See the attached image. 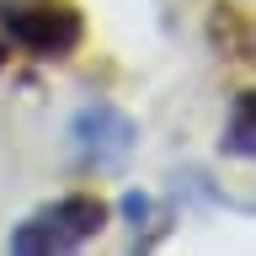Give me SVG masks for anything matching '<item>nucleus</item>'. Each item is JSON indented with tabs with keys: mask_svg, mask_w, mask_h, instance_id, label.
Here are the masks:
<instances>
[{
	"mask_svg": "<svg viewBox=\"0 0 256 256\" xmlns=\"http://www.w3.org/2000/svg\"><path fill=\"white\" fill-rule=\"evenodd\" d=\"M102 230H107V203L96 192H64V198L43 203L38 214H27L6 246L22 256H59V251H80Z\"/></svg>",
	"mask_w": 256,
	"mask_h": 256,
	"instance_id": "nucleus-1",
	"label": "nucleus"
},
{
	"mask_svg": "<svg viewBox=\"0 0 256 256\" xmlns=\"http://www.w3.org/2000/svg\"><path fill=\"white\" fill-rule=\"evenodd\" d=\"M0 22L11 32V43H22L38 59H64L86 38V22H80V11L70 0H6Z\"/></svg>",
	"mask_w": 256,
	"mask_h": 256,
	"instance_id": "nucleus-2",
	"label": "nucleus"
},
{
	"mask_svg": "<svg viewBox=\"0 0 256 256\" xmlns=\"http://www.w3.org/2000/svg\"><path fill=\"white\" fill-rule=\"evenodd\" d=\"M70 150L80 166L91 171H118L128 166V155L139 150V123L128 118L118 102H86L70 118Z\"/></svg>",
	"mask_w": 256,
	"mask_h": 256,
	"instance_id": "nucleus-3",
	"label": "nucleus"
},
{
	"mask_svg": "<svg viewBox=\"0 0 256 256\" xmlns=\"http://www.w3.org/2000/svg\"><path fill=\"white\" fill-rule=\"evenodd\" d=\"M123 214L134 219V230H139V224L150 230V235H144V246H150V240L166 230V214H160V203L150 198V192H123Z\"/></svg>",
	"mask_w": 256,
	"mask_h": 256,
	"instance_id": "nucleus-4",
	"label": "nucleus"
},
{
	"mask_svg": "<svg viewBox=\"0 0 256 256\" xmlns=\"http://www.w3.org/2000/svg\"><path fill=\"white\" fill-rule=\"evenodd\" d=\"M224 150H230V155H240V160L256 155V139H251V102H246V96H240L235 112H230V139H224Z\"/></svg>",
	"mask_w": 256,
	"mask_h": 256,
	"instance_id": "nucleus-5",
	"label": "nucleus"
},
{
	"mask_svg": "<svg viewBox=\"0 0 256 256\" xmlns=\"http://www.w3.org/2000/svg\"><path fill=\"white\" fill-rule=\"evenodd\" d=\"M0 70H6V43H0Z\"/></svg>",
	"mask_w": 256,
	"mask_h": 256,
	"instance_id": "nucleus-6",
	"label": "nucleus"
}]
</instances>
